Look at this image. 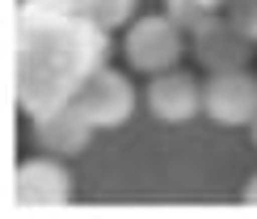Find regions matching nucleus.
Returning a JSON list of instances; mask_svg holds the SVG:
<instances>
[{
    "label": "nucleus",
    "mask_w": 257,
    "mask_h": 219,
    "mask_svg": "<svg viewBox=\"0 0 257 219\" xmlns=\"http://www.w3.org/2000/svg\"><path fill=\"white\" fill-rule=\"evenodd\" d=\"M72 101L84 110V118H89L97 131H114V127H126L131 114H135V84L126 80L122 72L97 63L93 72L80 76Z\"/></svg>",
    "instance_id": "obj_2"
},
{
    "label": "nucleus",
    "mask_w": 257,
    "mask_h": 219,
    "mask_svg": "<svg viewBox=\"0 0 257 219\" xmlns=\"http://www.w3.org/2000/svg\"><path fill=\"white\" fill-rule=\"evenodd\" d=\"M80 17H84L80 0H26V5H21V30H26V34L76 26Z\"/></svg>",
    "instance_id": "obj_8"
},
{
    "label": "nucleus",
    "mask_w": 257,
    "mask_h": 219,
    "mask_svg": "<svg viewBox=\"0 0 257 219\" xmlns=\"http://www.w3.org/2000/svg\"><path fill=\"white\" fill-rule=\"evenodd\" d=\"M249 135H253V148H257V118H253V127H249Z\"/></svg>",
    "instance_id": "obj_13"
},
{
    "label": "nucleus",
    "mask_w": 257,
    "mask_h": 219,
    "mask_svg": "<svg viewBox=\"0 0 257 219\" xmlns=\"http://www.w3.org/2000/svg\"><path fill=\"white\" fill-rule=\"evenodd\" d=\"M202 114L215 127H253L257 118V80L249 68L211 72L202 80Z\"/></svg>",
    "instance_id": "obj_4"
},
{
    "label": "nucleus",
    "mask_w": 257,
    "mask_h": 219,
    "mask_svg": "<svg viewBox=\"0 0 257 219\" xmlns=\"http://www.w3.org/2000/svg\"><path fill=\"white\" fill-rule=\"evenodd\" d=\"M240 202H244V206H257V173H253L249 181H244V190H240Z\"/></svg>",
    "instance_id": "obj_12"
},
{
    "label": "nucleus",
    "mask_w": 257,
    "mask_h": 219,
    "mask_svg": "<svg viewBox=\"0 0 257 219\" xmlns=\"http://www.w3.org/2000/svg\"><path fill=\"white\" fill-rule=\"evenodd\" d=\"M223 13H228V17L244 30V34L257 42V0H228V9H223Z\"/></svg>",
    "instance_id": "obj_11"
},
{
    "label": "nucleus",
    "mask_w": 257,
    "mask_h": 219,
    "mask_svg": "<svg viewBox=\"0 0 257 219\" xmlns=\"http://www.w3.org/2000/svg\"><path fill=\"white\" fill-rule=\"evenodd\" d=\"M148 110H152L156 123L165 127H181L202 110V80H194L190 72L181 68H169V72H156L148 80Z\"/></svg>",
    "instance_id": "obj_7"
},
{
    "label": "nucleus",
    "mask_w": 257,
    "mask_h": 219,
    "mask_svg": "<svg viewBox=\"0 0 257 219\" xmlns=\"http://www.w3.org/2000/svg\"><path fill=\"white\" fill-rule=\"evenodd\" d=\"M211 5H215V9H228V0H211Z\"/></svg>",
    "instance_id": "obj_14"
},
{
    "label": "nucleus",
    "mask_w": 257,
    "mask_h": 219,
    "mask_svg": "<svg viewBox=\"0 0 257 219\" xmlns=\"http://www.w3.org/2000/svg\"><path fill=\"white\" fill-rule=\"evenodd\" d=\"M80 9L105 34H114V30H122V26L135 21V0H80Z\"/></svg>",
    "instance_id": "obj_9"
},
{
    "label": "nucleus",
    "mask_w": 257,
    "mask_h": 219,
    "mask_svg": "<svg viewBox=\"0 0 257 219\" xmlns=\"http://www.w3.org/2000/svg\"><path fill=\"white\" fill-rule=\"evenodd\" d=\"M93 127L89 118H84V110L76 101H59L51 110H38L34 114V144L42 152H51V156H80L84 148H89L93 139Z\"/></svg>",
    "instance_id": "obj_6"
},
{
    "label": "nucleus",
    "mask_w": 257,
    "mask_h": 219,
    "mask_svg": "<svg viewBox=\"0 0 257 219\" xmlns=\"http://www.w3.org/2000/svg\"><path fill=\"white\" fill-rule=\"evenodd\" d=\"M13 202L21 211H59L72 202V173L63 156H30L13 173Z\"/></svg>",
    "instance_id": "obj_3"
},
{
    "label": "nucleus",
    "mask_w": 257,
    "mask_h": 219,
    "mask_svg": "<svg viewBox=\"0 0 257 219\" xmlns=\"http://www.w3.org/2000/svg\"><path fill=\"white\" fill-rule=\"evenodd\" d=\"M190 51H194V59L207 72H236V68H249L253 38L223 13V17L211 21V26H202L198 34H190Z\"/></svg>",
    "instance_id": "obj_5"
},
{
    "label": "nucleus",
    "mask_w": 257,
    "mask_h": 219,
    "mask_svg": "<svg viewBox=\"0 0 257 219\" xmlns=\"http://www.w3.org/2000/svg\"><path fill=\"white\" fill-rule=\"evenodd\" d=\"M186 30L177 26L169 13H148V17H135L126 26V38H122V55L135 72L144 76H156V72H169L177 68L181 51H186Z\"/></svg>",
    "instance_id": "obj_1"
},
{
    "label": "nucleus",
    "mask_w": 257,
    "mask_h": 219,
    "mask_svg": "<svg viewBox=\"0 0 257 219\" xmlns=\"http://www.w3.org/2000/svg\"><path fill=\"white\" fill-rule=\"evenodd\" d=\"M165 13L173 17L177 26L186 30V34H198V30L211 26V21H215L223 9H215L211 0H165Z\"/></svg>",
    "instance_id": "obj_10"
}]
</instances>
